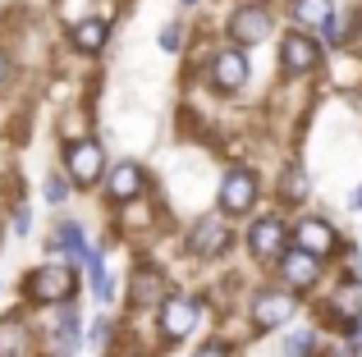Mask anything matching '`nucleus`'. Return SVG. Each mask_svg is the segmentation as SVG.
I'll list each match as a JSON object with an SVG mask.
<instances>
[{"mask_svg":"<svg viewBox=\"0 0 362 357\" xmlns=\"http://www.w3.org/2000/svg\"><path fill=\"white\" fill-rule=\"evenodd\" d=\"M243 248H247V257H252L257 266L275 270V261L293 248V224L284 220V211L252 215V220H247V229H243Z\"/></svg>","mask_w":362,"mask_h":357,"instance_id":"1","label":"nucleus"},{"mask_svg":"<svg viewBox=\"0 0 362 357\" xmlns=\"http://www.w3.org/2000/svg\"><path fill=\"white\" fill-rule=\"evenodd\" d=\"M293 312H298V294H289L284 284H266V289H257V294L247 298V307H243V316H247V334L266 339V334L284 330V325L293 321Z\"/></svg>","mask_w":362,"mask_h":357,"instance_id":"2","label":"nucleus"},{"mask_svg":"<svg viewBox=\"0 0 362 357\" xmlns=\"http://www.w3.org/2000/svg\"><path fill=\"white\" fill-rule=\"evenodd\" d=\"M23 294L37 307H69L74 294H78V270L69 261H46L23 279Z\"/></svg>","mask_w":362,"mask_h":357,"instance_id":"3","label":"nucleus"},{"mask_svg":"<svg viewBox=\"0 0 362 357\" xmlns=\"http://www.w3.org/2000/svg\"><path fill=\"white\" fill-rule=\"evenodd\" d=\"M321 64H326V46H321V37L298 32V28H289V32L280 37V51H275V69H280V78L303 83V78H312Z\"/></svg>","mask_w":362,"mask_h":357,"instance_id":"4","label":"nucleus"},{"mask_svg":"<svg viewBox=\"0 0 362 357\" xmlns=\"http://www.w3.org/2000/svg\"><path fill=\"white\" fill-rule=\"evenodd\" d=\"M257 202H262V174H257L252 165H234V170L221 178L216 211H221L225 220H243V215L257 211Z\"/></svg>","mask_w":362,"mask_h":357,"instance_id":"5","label":"nucleus"},{"mask_svg":"<svg viewBox=\"0 0 362 357\" xmlns=\"http://www.w3.org/2000/svg\"><path fill=\"white\" fill-rule=\"evenodd\" d=\"M206 83H211L221 97H239L247 92V83H252V55L239 51V46H216L211 55H206Z\"/></svg>","mask_w":362,"mask_h":357,"instance_id":"6","label":"nucleus"},{"mask_svg":"<svg viewBox=\"0 0 362 357\" xmlns=\"http://www.w3.org/2000/svg\"><path fill=\"white\" fill-rule=\"evenodd\" d=\"M225 37H230V46H239V51L252 55V46H262V42H271L275 37V14L266 5H239V9H230V18H225Z\"/></svg>","mask_w":362,"mask_h":357,"instance_id":"7","label":"nucleus"},{"mask_svg":"<svg viewBox=\"0 0 362 357\" xmlns=\"http://www.w3.org/2000/svg\"><path fill=\"white\" fill-rule=\"evenodd\" d=\"M197 325H202V298H193V294H170L165 303H160L156 330H160V339H165V344L193 339Z\"/></svg>","mask_w":362,"mask_h":357,"instance_id":"8","label":"nucleus"},{"mask_svg":"<svg viewBox=\"0 0 362 357\" xmlns=\"http://www.w3.org/2000/svg\"><path fill=\"white\" fill-rule=\"evenodd\" d=\"M184 248L193 252L197 261H221L225 252L234 248V229H230V220H225L221 211H216V215H197L193 229H184Z\"/></svg>","mask_w":362,"mask_h":357,"instance_id":"9","label":"nucleus"},{"mask_svg":"<svg viewBox=\"0 0 362 357\" xmlns=\"http://www.w3.org/2000/svg\"><path fill=\"white\" fill-rule=\"evenodd\" d=\"M106 152H101L97 138H74L69 147H64V178H69L74 188H97L101 178H106Z\"/></svg>","mask_w":362,"mask_h":357,"instance_id":"10","label":"nucleus"},{"mask_svg":"<svg viewBox=\"0 0 362 357\" xmlns=\"http://www.w3.org/2000/svg\"><path fill=\"white\" fill-rule=\"evenodd\" d=\"M170 298V275L156 261H133L129 270V307L133 312H160V303Z\"/></svg>","mask_w":362,"mask_h":357,"instance_id":"11","label":"nucleus"},{"mask_svg":"<svg viewBox=\"0 0 362 357\" xmlns=\"http://www.w3.org/2000/svg\"><path fill=\"white\" fill-rule=\"evenodd\" d=\"M321 279H326V261L303 252V248H289L275 261V284H284L289 294H312Z\"/></svg>","mask_w":362,"mask_h":357,"instance_id":"12","label":"nucleus"},{"mask_svg":"<svg viewBox=\"0 0 362 357\" xmlns=\"http://www.w3.org/2000/svg\"><path fill=\"white\" fill-rule=\"evenodd\" d=\"M293 248L330 261L335 252H344V238H339V229L326 220V215H298V220H293Z\"/></svg>","mask_w":362,"mask_h":357,"instance_id":"13","label":"nucleus"},{"mask_svg":"<svg viewBox=\"0 0 362 357\" xmlns=\"http://www.w3.org/2000/svg\"><path fill=\"white\" fill-rule=\"evenodd\" d=\"M151 188H147V170L138 161H115L106 170V197L115 206H129V202H142Z\"/></svg>","mask_w":362,"mask_h":357,"instance_id":"14","label":"nucleus"},{"mask_svg":"<svg viewBox=\"0 0 362 357\" xmlns=\"http://www.w3.org/2000/svg\"><path fill=\"white\" fill-rule=\"evenodd\" d=\"M69 42H74V51H83V55H97L101 46L110 42V18H101V14H88V18H78V23H74V32H69Z\"/></svg>","mask_w":362,"mask_h":357,"instance_id":"15","label":"nucleus"},{"mask_svg":"<svg viewBox=\"0 0 362 357\" xmlns=\"http://www.w3.org/2000/svg\"><path fill=\"white\" fill-rule=\"evenodd\" d=\"M51 353L55 357H74L78 353V344H83V334H78V307H60V316H55V334H51Z\"/></svg>","mask_w":362,"mask_h":357,"instance_id":"16","label":"nucleus"},{"mask_svg":"<svg viewBox=\"0 0 362 357\" xmlns=\"http://www.w3.org/2000/svg\"><path fill=\"white\" fill-rule=\"evenodd\" d=\"M335 14V5L330 0H289V23L298 28V32H308V28H317L321 32V23Z\"/></svg>","mask_w":362,"mask_h":357,"instance_id":"17","label":"nucleus"},{"mask_svg":"<svg viewBox=\"0 0 362 357\" xmlns=\"http://www.w3.org/2000/svg\"><path fill=\"white\" fill-rule=\"evenodd\" d=\"M55 248L64 252L69 261H88L92 257V248H88V234H83V224L78 220H64V224H55Z\"/></svg>","mask_w":362,"mask_h":357,"instance_id":"18","label":"nucleus"},{"mask_svg":"<svg viewBox=\"0 0 362 357\" xmlns=\"http://www.w3.org/2000/svg\"><path fill=\"white\" fill-rule=\"evenodd\" d=\"M308 174H303V165L298 161H289V165H284V170H280V193H275V197H280V206H298V202H308Z\"/></svg>","mask_w":362,"mask_h":357,"instance_id":"19","label":"nucleus"},{"mask_svg":"<svg viewBox=\"0 0 362 357\" xmlns=\"http://www.w3.org/2000/svg\"><path fill=\"white\" fill-rule=\"evenodd\" d=\"M28 349H33L28 325L23 321H0V357H23Z\"/></svg>","mask_w":362,"mask_h":357,"instance_id":"20","label":"nucleus"},{"mask_svg":"<svg viewBox=\"0 0 362 357\" xmlns=\"http://www.w3.org/2000/svg\"><path fill=\"white\" fill-rule=\"evenodd\" d=\"M321 349H326V339H321L317 330H293L289 339L280 344L284 357H321Z\"/></svg>","mask_w":362,"mask_h":357,"instance_id":"21","label":"nucleus"},{"mask_svg":"<svg viewBox=\"0 0 362 357\" xmlns=\"http://www.w3.org/2000/svg\"><path fill=\"white\" fill-rule=\"evenodd\" d=\"M83 266H88V279H92V294H97L101 303H110V298H115V284H110V275H106V257H101V252H92V257L83 261Z\"/></svg>","mask_w":362,"mask_h":357,"instance_id":"22","label":"nucleus"},{"mask_svg":"<svg viewBox=\"0 0 362 357\" xmlns=\"http://www.w3.org/2000/svg\"><path fill=\"white\" fill-rule=\"evenodd\" d=\"M160 51H165V55L184 51V23H165V28H160Z\"/></svg>","mask_w":362,"mask_h":357,"instance_id":"23","label":"nucleus"},{"mask_svg":"<svg viewBox=\"0 0 362 357\" xmlns=\"http://www.w3.org/2000/svg\"><path fill=\"white\" fill-rule=\"evenodd\" d=\"M69 178H64V174H51V178H46V202H51V206H60L64 202V197H69Z\"/></svg>","mask_w":362,"mask_h":357,"instance_id":"24","label":"nucleus"},{"mask_svg":"<svg viewBox=\"0 0 362 357\" xmlns=\"http://www.w3.org/2000/svg\"><path fill=\"white\" fill-rule=\"evenodd\" d=\"M193 357H234V344L230 339H206L193 349Z\"/></svg>","mask_w":362,"mask_h":357,"instance_id":"25","label":"nucleus"},{"mask_svg":"<svg viewBox=\"0 0 362 357\" xmlns=\"http://www.w3.org/2000/svg\"><path fill=\"white\" fill-rule=\"evenodd\" d=\"M110 334H115V325L97 321V325H92V349H110Z\"/></svg>","mask_w":362,"mask_h":357,"instance_id":"26","label":"nucleus"},{"mask_svg":"<svg viewBox=\"0 0 362 357\" xmlns=\"http://www.w3.org/2000/svg\"><path fill=\"white\" fill-rule=\"evenodd\" d=\"M28 224H33V211L18 202V206H14V234H28Z\"/></svg>","mask_w":362,"mask_h":357,"instance_id":"27","label":"nucleus"},{"mask_svg":"<svg viewBox=\"0 0 362 357\" xmlns=\"http://www.w3.org/2000/svg\"><path fill=\"white\" fill-rule=\"evenodd\" d=\"M349 344H358V349H362V307H358V316H354V334H349Z\"/></svg>","mask_w":362,"mask_h":357,"instance_id":"28","label":"nucleus"},{"mask_svg":"<svg viewBox=\"0 0 362 357\" xmlns=\"http://www.w3.org/2000/svg\"><path fill=\"white\" fill-rule=\"evenodd\" d=\"M5 83H9V55L0 51V87H5Z\"/></svg>","mask_w":362,"mask_h":357,"instance_id":"29","label":"nucleus"},{"mask_svg":"<svg viewBox=\"0 0 362 357\" xmlns=\"http://www.w3.org/2000/svg\"><path fill=\"white\" fill-rule=\"evenodd\" d=\"M349 206H354V211H362V188H358L354 197H349Z\"/></svg>","mask_w":362,"mask_h":357,"instance_id":"30","label":"nucleus"},{"mask_svg":"<svg viewBox=\"0 0 362 357\" xmlns=\"http://www.w3.org/2000/svg\"><path fill=\"white\" fill-rule=\"evenodd\" d=\"M115 357H151V353H138V349H124V353H115Z\"/></svg>","mask_w":362,"mask_h":357,"instance_id":"31","label":"nucleus"},{"mask_svg":"<svg viewBox=\"0 0 362 357\" xmlns=\"http://www.w3.org/2000/svg\"><path fill=\"white\" fill-rule=\"evenodd\" d=\"M179 5H197V0H179Z\"/></svg>","mask_w":362,"mask_h":357,"instance_id":"32","label":"nucleus"},{"mask_svg":"<svg viewBox=\"0 0 362 357\" xmlns=\"http://www.w3.org/2000/svg\"><path fill=\"white\" fill-rule=\"evenodd\" d=\"M0 243H5V229H0Z\"/></svg>","mask_w":362,"mask_h":357,"instance_id":"33","label":"nucleus"},{"mask_svg":"<svg viewBox=\"0 0 362 357\" xmlns=\"http://www.w3.org/2000/svg\"><path fill=\"white\" fill-rule=\"evenodd\" d=\"M257 5H266V0H257Z\"/></svg>","mask_w":362,"mask_h":357,"instance_id":"34","label":"nucleus"}]
</instances>
